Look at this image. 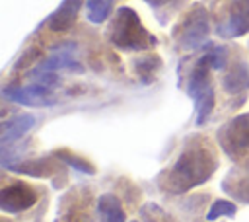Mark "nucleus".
I'll return each instance as SVG.
<instances>
[{
  "label": "nucleus",
  "instance_id": "1",
  "mask_svg": "<svg viewBox=\"0 0 249 222\" xmlns=\"http://www.w3.org/2000/svg\"><path fill=\"white\" fill-rule=\"evenodd\" d=\"M216 167H218V160L212 148L206 146V142L189 144L175 160V164L160 173L158 185L165 193L181 195L191 191L193 187L206 183L216 171Z\"/></svg>",
  "mask_w": 249,
  "mask_h": 222
},
{
  "label": "nucleus",
  "instance_id": "2",
  "mask_svg": "<svg viewBox=\"0 0 249 222\" xmlns=\"http://www.w3.org/2000/svg\"><path fill=\"white\" fill-rule=\"evenodd\" d=\"M107 39L121 51H148L158 45V39L144 27L138 14L128 6L115 12L107 29Z\"/></svg>",
  "mask_w": 249,
  "mask_h": 222
},
{
  "label": "nucleus",
  "instance_id": "3",
  "mask_svg": "<svg viewBox=\"0 0 249 222\" xmlns=\"http://www.w3.org/2000/svg\"><path fill=\"white\" fill-rule=\"evenodd\" d=\"M208 35H210V16L206 8L200 4H195L173 29V39L177 47L183 51H195L202 47L208 41Z\"/></svg>",
  "mask_w": 249,
  "mask_h": 222
},
{
  "label": "nucleus",
  "instance_id": "4",
  "mask_svg": "<svg viewBox=\"0 0 249 222\" xmlns=\"http://www.w3.org/2000/svg\"><path fill=\"white\" fill-rule=\"evenodd\" d=\"M216 136L220 148L230 158L237 160L249 154V113L230 119L226 125H222Z\"/></svg>",
  "mask_w": 249,
  "mask_h": 222
},
{
  "label": "nucleus",
  "instance_id": "5",
  "mask_svg": "<svg viewBox=\"0 0 249 222\" xmlns=\"http://www.w3.org/2000/svg\"><path fill=\"white\" fill-rule=\"evenodd\" d=\"M2 95L8 101H14L25 107H51L56 103V99L51 93V88L39 82H33L29 86L8 84L2 88Z\"/></svg>",
  "mask_w": 249,
  "mask_h": 222
},
{
  "label": "nucleus",
  "instance_id": "6",
  "mask_svg": "<svg viewBox=\"0 0 249 222\" xmlns=\"http://www.w3.org/2000/svg\"><path fill=\"white\" fill-rule=\"evenodd\" d=\"M37 203V191L21 181L10 183L0 191V208L4 212L16 214L31 208Z\"/></svg>",
  "mask_w": 249,
  "mask_h": 222
},
{
  "label": "nucleus",
  "instance_id": "7",
  "mask_svg": "<svg viewBox=\"0 0 249 222\" xmlns=\"http://www.w3.org/2000/svg\"><path fill=\"white\" fill-rule=\"evenodd\" d=\"M76 43H62L51 51V55L33 70V72H58V70H70V72H82V64L76 58Z\"/></svg>",
  "mask_w": 249,
  "mask_h": 222
},
{
  "label": "nucleus",
  "instance_id": "8",
  "mask_svg": "<svg viewBox=\"0 0 249 222\" xmlns=\"http://www.w3.org/2000/svg\"><path fill=\"white\" fill-rule=\"evenodd\" d=\"M218 33L226 39L249 33V0H233L226 19L218 25Z\"/></svg>",
  "mask_w": 249,
  "mask_h": 222
},
{
  "label": "nucleus",
  "instance_id": "9",
  "mask_svg": "<svg viewBox=\"0 0 249 222\" xmlns=\"http://www.w3.org/2000/svg\"><path fill=\"white\" fill-rule=\"evenodd\" d=\"M210 62L206 58V55H202V58L196 62V66L191 70L189 78H187V95L196 101L198 97H202L210 88H212V82H210Z\"/></svg>",
  "mask_w": 249,
  "mask_h": 222
},
{
  "label": "nucleus",
  "instance_id": "10",
  "mask_svg": "<svg viewBox=\"0 0 249 222\" xmlns=\"http://www.w3.org/2000/svg\"><path fill=\"white\" fill-rule=\"evenodd\" d=\"M82 0H62L58 8L47 18V27L51 31H68L80 14Z\"/></svg>",
  "mask_w": 249,
  "mask_h": 222
},
{
  "label": "nucleus",
  "instance_id": "11",
  "mask_svg": "<svg viewBox=\"0 0 249 222\" xmlns=\"http://www.w3.org/2000/svg\"><path fill=\"white\" fill-rule=\"evenodd\" d=\"M222 189L239 203H249V166L231 169L222 181Z\"/></svg>",
  "mask_w": 249,
  "mask_h": 222
},
{
  "label": "nucleus",
  "instance_id": "12",
  "mask_svg": "<svg viewBox=\"0 0 249 222\" xmlns=\"http://www.w3.org/2000/svg\"><path fill=\"white\" fill-rule=\"evenodd\" d=\"M222 88L230 95H237V93H243L245 90H249V64L243 60L231 64L222 78Z\"/></svg>",
  "mask_w": 249,
  "mask_h": 222
},
{
  "label": "nucleus",
  "instance_id": "13",
  "mask_svg": "<svg viewBox=\"0 0 249 222\" xmlns=\"http://www.w3.org/2000/svg\"><path fill=\"white\" fill-rule=\"evenodd\" d=\"M33 125H35L33 115H14L12 119L4 121V123H2V132H0L2 148L10 146V142L19 140Z\"/></svg>",
  "mask_w": 249,
  "mask_h": 222
},
{
  "label": "nucleus",
  "instance_id": "14",
  "mask_svg": "<svg viewBox=\"0 0 249 222\" xmlns=\"http://www.w3.org/2000/svg\"><path fill=\"white\" fill-rule=\"evenodd\" d=\"M97 214L101 222H124V210L121 201L113 193H105L97 201Z\"/></svg>",
  "mask_w": 249,
  "mask_h": 222
},
{
  "label": "nucleus",
  "instance_id": "15",
  "mask_svg": "<svg viewBox=\"0 0 249 222\" xmlns=\"http://www.w3.org/2000/svg\"><path fill=\"white\" fill-rule=\"evenodd\" d=\"M8 169H12V171H16V173L33 175V177H47L49 173H54L53 160H49V158L23 160V162H19V164H12V166H8Z\"/></svg>",
  "mask_w": 249,
  "mask_h": 222
},
{
  "label": "nucleus",
  "instance_id": "16",
  "mask_svg": "<svg viewBox=\"0 0 249 222\" xmlns=\"http://www.w3.org/2000/svg\"><path fill=\"white\" fill-rule=\"evenodd\" d=\"M161 66V60L158 55H146V56H140L136 62H134V70H136V76L142 84H152L158 70Z\"/></svg>",
  "mask_w": 249,
  "mask_h": 222
},
{
  "label": "nucleus",
  "instance_id": "17",
  "mask_svg": "<svg viewBox=\"0 0 249 222\" xmlns=\"http://www.w3.org/2000/svg\"><path fill=\"white\" fill-rule=\"evenodd\" d=\"M115 6V0H86V14H88V19L95 25L103 23L111 10Z\"/></svg>",
  "mask_w": 249,
  "mask_h": 222
},
{
  "label": "nucleus",
  "instance_id": "18",
  "mask_svg": "<svg viewBox=\"0 0 249 222\" xmlns=\"http://www.w3.org/2000/svg\"><path fill=\"white\" fill-rule=\"evenodd\" d=\"M214 103H216L214 88H210L202 97H198V99L195 101V105H196V121H195V123H196L198 127L208 121V117H210V113H212V109H214Z\"/></svg>",
  "mask_w": 249,
  "mask_h": 222
},
{
  "label": "nucleus",
  "instance_id": "19",
  "mask_svg": "<svg viewBox=\"0 0 249 222\" xmlns=\"http://www.w3.org/2000/svg\"><path fill=\"white\" fill-rule=\"evenodd\" d=\"M235 212H237V206L231 203V201H226V199H218V201H214L212 204H210V208H208V212H206V220H218V218H222V216H228V218H231V216H235Z\"/></svg>",
  "mask_w": 249,
  "mask_h": 222
},
{
  "label": "nucleus",
  "instance_id": "20",
  "mask_svg": "<svg viewBox=\"0 0 249 222\" xmlns=\"http://www.w3.org/2000/svg\"><path fill=\"white\" fill-rule=\"evenodd\" d=\"M140 220L142 222H173L171 214H167L156 203H146L144 206H140Z\"/></svg>",
  "mask_w": 249,
  "mask_h": 222
},
{
  "label": "nucleus",
  "instance_id": "21",
  "mask_svg": "<svg viewBox=\"0 0 249 222\" xmlns=\"http://www.w3.org/2000/svg\"><path fill=\"white\" fill-rule=\"evenodd\" d=\"M56 158H60L64 164L72 166V167L78 169L80 173H93V166H91V164H88L86 160H82V158H78V156H74V154H70V152H66V150H58V152H56Z\"/></svg>",
  "mask_w": 249,
  "mask_h": 222
},
{
  "label": "nucleus",
  "instance_id": "22",
  "mask_svg": "<svg viewBox=\"0 0 249 222\" xmlns=\"http://www.w3.org/2000/svg\"><path fill=\"white\" fill-rule=\"evenodd\" d=\"M204 55H206V58H208L212 70H222V68H226V64H228V49H226V47H222V45L210 47V51L204 53Z\"/></svg>",
  "mask_w": 249,
  "mask_h": 222
},
{
  "label": "nucleus",
  "instance_id": "23",
  "mask_svg": "<svg viewBox=\"0 0 249 222\" xmlns=\"http://www.w3.org/2000/svg\"><path fill=\"white\" fill-rule=\"evenodd\" d=\"M148 6H152L154 10H160V8H167V6H175L177 2L181 0H144Z\"/></svg>",
  "mask_w": 249,
  "mask_h": 222
},
{
  "label": "nucleus",
  "instance_id": "24",
  "mask_svg": "<svg viewBox=\"0 0 249 222\" xmlns=\"http://www.w3.org/2000/svg\"><path fill=\"white\" fill-rule=\"evenodd\" d=\"M0 222H8V220H0Z\"/></svg>",
  "mask_w": 249,
  "mask_h": 222
},
{
  "label": "nucleus",
  "instance_id": "25",
  "mask_svg": "<svg viewBox=\"0 0 249 222\" xmlns=\"http://www.w3.org/2000/svg\"><path fill=\"white\" fill-rule=\"evenodd\" d=\"M132 222H136V220H132Z\"/></svg>",
  "mask_w": 249,
  "mask_h": 222
}]
</instances>
